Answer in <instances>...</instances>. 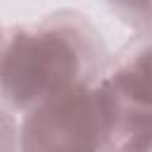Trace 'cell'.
Returning a JSON list of instances; mask_svg holds the SVG:
<instances>
[{
    "label": "cell",
    "mask_w": 152,
    "mask_h": 152,
    "mask_svg": "<svg viewBox=\"0 0 152 152\" xmlns=\"http://www.w3.org/2000/svg\"><path fill=\"white\" fill-rule=\"evenodd\" d=\"M112 52L78 10L59 7L2 33L0 102L17 116L104 78Z\"/></svg>",
    "instance_id": "1"
},
{
    "label": "cell",
    "mask_w": 152,
    "mask_h": 152,
    "mask_svg": "<svg viewBox=\"0 0 152 152\" xmlns=\"http://www.w3.org/2000/svg\"><path fill=\"white\" fill-rule=\"evenodd\" d=\"M121 112L100 81L19 116V152H107Z\"/></svg>",
    "instance_id": "2"
},
{
    "label": "cell",
    "mask_w": 152,
    "mask_h": 152,
    "mask_svg": "<svg viewBox=\"0 0 152 152\" xmlns=\"http://www.w3.org/2000/svg\"><path fill=\"white\" fill-rule=\"evenodd\" d=\"M102 83L121 114L152 116V38L133 36L114 52Z\"/></svg>",
    "instance_id": "3"
},
{
    "label": "cell",
    "mask_w": 152,
    "mask_h": 152,
    "mask_svg": "<svg viewBox=\"0 0 152 152\" xmlns=\"http://www.w3.org/2000/svg\"><path fill=\"white\" fill-rule=\"evenodd\" d=\"M107 152H152V116L121 114Z\"/></svg>",
    "instance_id": "4"
},
{
    "label": "cell",
    "mask_w": 152,
    "mask_h": 152,
    "mask_svg": "<svg viewBox=\"0 0 152 152\" xmlns=\"http://www.w3.org/2000/svg\"><path fill=\"white\" fill-rule=\"evenodd\" d=\"M109 10L133 28V36H147L152 38V2H114Z\"/></svg>",
    "instance_id": "5"
},
{
    "label": "cell",
    "mask_w": 152,
    "mask_h": 152,
    "mask_svg": "<svg viewBox=\"0 0 152 152\" xmlns=\"http://www.w3.org/2000/svg\"><path fill=\"white\" fill-rule=\"evenodd\" d=\"M0 152H19V116L0 102Z\"/></svg>",
    "instance_id": "6"
},
{
    "label": "cell",
    "mask_w": 152,
    "mask_h": 152,
    "mask_svg": "<svg viewBox=\"0 0 152 152\" xmlns=\"http://www.w3.org/2000/svg\"><path fill=\"white\" fill-rule=\"evenodd\" d=\"M2 33H5V28L0 26V48H2Z\"/></svg>",
    "instance_id": "7"
}]
</instances>
